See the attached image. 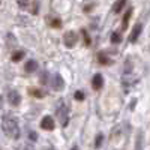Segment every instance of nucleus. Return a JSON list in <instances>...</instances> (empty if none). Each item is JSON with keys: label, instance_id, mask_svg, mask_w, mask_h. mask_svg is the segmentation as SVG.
Returning a JSON list of instances; mask_svg holds the SVG:
<instances>
[{"label": "nucleus", "instance_id": "4be33fe9", "mask_svg": "<svg viewBox=\"0 0 150 150\" xmlns=\"http://www.w3.org/2000/svg\"><path fill=\"white\" fill-rule=\"evenodd\" d=\"M81 33H83L84 39H86V45H90V38H89V35H87V32L86 30H81Z\"/></svg>", "mask_w": 150, "mask_h": 150}, {"label": "nucleus", "instance_id": "0eeeda50", "mask_svg": "<svg viewBox=\"0 0 150 150\" xmlns=\"http://www.w3.org/2000/svg\"><path fill=\"white\" fill-rule=\"evenodd\" d=\"M141 32H143V24L141 23H137L135 26L132 27V30H131V35H129V42H137L138 41V38H140V35H141Z\"/></svg>", "mask_w": 150, "mask_h": 150}, {"label": "nucleus", "instance_id": "423d86ee", "mask_svg": "<svg viewBox=\"0 0 150 150\" xmlns=\"http://www.w3.org/2000/svg\"><path fill=\"white\" fill-rule=\"evenodd\" d=\"M8 102L12 107H18L21 104V95L17 90H9L8 92Z\"/></svg>", "mask_w": 150, "mask_h": 150}, {"label": "nucleus", "instance_id": "b1692460", "mask_svg": "<svg viewBox=\"0 0 150 150\" xmlns=\"http://www.w3.org/2000/svg\"><path fill=\"white\" fill-rule=\"evenodd\" d=\"M71 150H78V147H77V146H74V147H72Z\"/></svg>", "mask_w": 150, "mask_h": 150}, {"label": "nucleus", "instance_id": "6e6552de", "mask_svg": "<svg viewBox=\"0 0 150 150\" xmlns=\"http://www.w3.org/2000/svg\"><path fill=\"white\" fill-rule=\"evenodd\" d=\"M92 87L93 90H101L104 87V77L101 74H95L93 78H92Z\"/></svg>", "mask_w": 150, "mask_h": 150}, {"label": "nucleus", "instance_id": "39448f33", "mask_svg": "<svg viewBox=\"0 0 150 150\" xmlns=\"http://www.w3.org/2000/svg\"><path fill=\"white\" fill-rule=\"evenodd\" d=\"M41 128L44 131H54L56 129V122L51 116H45L41 120Z\"/></svg>", "mask_w": 150, "mask_h": 150}, {"label": "nucleus", "instance_id": "412c9836", "mask_svg": "<svg viewBox=\"0 0 150 150\" xmlns=\"http://www.w3.org/2000/svg\"><path fill=\"white\" fill-rule=\"evenodd\" d=\"M30 3H32V2H17V5H18L21 9H26V11H29Z\"/></svg>", "mask_w": 150, "mask_h": 150}, {"label": "nucleus", "instance_id": "f3484780", "mask_svg": "<svg viewBox=\"0 0 150 150\" xmlns=\"http://www.w3.org/2000/svg\"><path fill=\"white\" fill-rule=\"evenodd\" d=\"M29 12L33 15H36L39 12V2H32L30 3V8H29Z\"/></svg>", "mask_w": 150, "mask_h": 150}, {"label": "nucleus", "instance_id": "ddd939ff", "mask_svg": "<svg viewBox=\"0 0 150 150\" xmlns=\"http://www.w3.org/2000/svg\"><path fill=\"white\" fill-rule=\"evenodd\" d=\"M110 41H111V44H114V45L120 44L122 42V35L119 32H112L111 36H110Z\"/></svg>", "mask_w": 150, "mask_h": 150}, {"label": "nucleus", "instance_id": "9d476101", "mask_svg": "<svg viewBox=\"0 0 150 150\" xmlns=\"http://www.w3.org/2000/svg\"><path fill=\"white\" fill-rule=\"evenodd\" d=\"M131 17H132V8L128 9L126 12H125V15H123V20H122V29H123V30H126V29H128Z\"/></svg>", "mask_w": 150, "mask_h": 150}, {"label": "nucleus", "instance_id": "f257e3e1", "mask_svg": "<svg viewBox=\"0 0 150 150\" xmlns=\"http://www.w3.org/2000/svg\"><path fill=\"white\" fill-rule=\"evenodd\" d=\"M2 129L5 132V135L11 140H18L21 137V131H20V126L14 117H8V116H3L2 119Z\"/></svg>", "mask_w": 150, "mask_h": 150}, {"label": "nucleus", "instance_id": "a211bd4d", "mask_svg": "<svg viewBox=\"0 0 150 150\" xmlns=\"http://www.w3.org/2000/svg\"><path fill=\"white\" fill-rule=\"evenodd\" d=\"M74 98H75V101H84V99H86V95H84V92L77 90V92H75V95H74Z\"/></svg>", "mask_w": 150, "mask_h": 150}, {"label": "nucleus", "instance_id": "4468645a", "mask_svg": "<svg viewBox=\"0 0 150 150\" xmlns=\"http://www.w3.org/2000/svg\"><path fill=\"white\" fill-rule=\"evenodd\" d=\"M125 6H126V2H123V0H120V2H114V5H112V12H114V14H119Z\"/></svg>", "mask_w": 150, "mask_h": 150}, {"label": "nucleus", "instance_id": "9b49d317", "mask_svg": "<svg viewBox=\"0 0 150 150\" xmlns=\"http://www.w3.org/2000/svg\"><path fill=\"white\" fill-rule=\"evenodd\" d=\"M29 93H30V96L38 98V99H42V98H45V95H47L44 90L38 89V87H30V89H29Z\"/></svg>", "mask_w": 150, "mask_h": 150}, {"label": "nucleus", "instance_id": "1a4fd4ad", "mask_svg": "<svg viewBox=\"0 0 150 150\" xmlns=\"http://www.w3.org/2000/svg\"><path fill=\"white\" fill-rule=\"evenodd\" d=\"M98 62H99V63H101V65H111L112 63V60L110 59V56L107 54V53H104V51H101V53H99L98 54Z\"/></svg>", "mask_w": 150, "mask_h": 150}, {"label": "nucleus", "instance_id": "dca6fc26", "mask_svg": "<svg viewBox=\"0 0 150 150\" xmlns=\"http://www.w3.org/2000/svg\"><path fill=\"white\" fill-rule=\"evenodd\" d=\"M23 57H24V51L23 50H18V51H15V53H12V62H20V60H23Z\"/></svg>", "mask_w": 150, "mask_h": 150}, {"label": "nucleus", "instance_id": "5701e85b", "mask_svg": "<svg viewBox=\"0 0 150 150\" xmlns=\"http://www.w3.org/2000/svg\"><path fill=\"white\" fill-rule=\"evenodd\" d=\"M29 138H30V141H36V140H38V134L29 131Z\"/></svg>", "mask_w": 150, "mask_h": 150}, {"label": "nucleus", "instance_id": "20e7f679", "mask_svg": "<svg viewBox=\"0 0 150 150\" xmlns=\"http://www.w3.org/2000/svg\"><path fill=\"white\" fill-rule=\"evenodd\" d=\"M51 86L53 89L57 90V92H62L65 89V81H63V77H62L60 74H53L51 77Z\"/></svg>", "mask_w": 150, "mask_h": 150}, {"label": "nucleus", "instance_id": "393cba45", "mask_svg": "<svg viewBox=\"0 0 150 150\" xmlns=\"http://www.w3.org/2000/svg\"><path fill=\"white\" fill-rule=\"evenodd\" d=\"M23 150H32V149L30 147H26V149H23Z\"/></svg>", "mask_w": 150, "mask_h": 150}, {"label": "nucleus", "instance_id": "f03ea898", "mask_svg": "<svg viewBox=\"0 0 150 150\" xmlns=\"http://www.w3.org/2000/svg\"><path fill=\"white\" fill-rule=\"evenodd\" d=\"M56 116H57V119H59V123H60L63 128H66L68 123H69V107L65 104V101H60V102L57 104Z\"/></svg>", "mask_w": 150, "mask_h": 150}, {"label": "nucleus", "instance_id": "aec40b11", "mask_svg": "<svg viewBox=\"0 0 150 150\" xmlns=\"http://www.w3.org/2000/svg\"><path fill=\"white\" fill-rule=\"evenodd\" d=\"M102 140H104V135H102V134H98V135H96V140H95V147H96V149L101 147Z\"/></svg>", "mask_w": 150, "mask_h": 150}, {"label": "nucleus", "instance_id": "2eb2a0df", "mask_svg": "<svg viewBox=\"0 0 150 150\" xmlns=\"http://www.w3.org/2000/svg\"><path fill=\"white\" fill-rule=\"evenodd\" d=\"M135 150H143V132L137 134V138H135Z\"/></svg>", "mask_w": 150, "mask_h": 150}, {"label": "nucleus", "instance_id": "f8f14e48", "mask_svg": "<svg viewBox=\"0 0 150 150\" xmlns=\"http://www.w3.org/2000/svg\"><path fill=\"white\" fill-rule=\"evenodd\" d=\"M38 69V63L35 60H27L26 62V65H24V71H26L27 74H32V72H35Z\"/></svg>", "mask_w": 150, "mask_h": 150}, {"label": "nucleus", "instance_id": "6ab92c4d", "mask_svg": "<svg viewBox=\"0 0 150 150\" xmlns=\"http://www.w3.org/2000/svg\"><path fill=\"white\" fill-rule=\"evenodd\" d=\"M51 27L60 29V27H62V20H60V18H53V20H51Z\"/></svg>", "mask_w": 150, "mask_h": 150}, {"label": "nucleus", "instance_id": "7ed1b4c3", "mask_svg": "<svg viewBox=\"0 0 150 150\" xmlns=\"http://www.w3.org/2000/svg\"><path fill=\"white\" fill-rule=\"evenodd\" d=\"M63 42H65V45H66L68 48H74L75 45H77V42H78V35H77V32H74V30L66 32V33L63 35Z\"/></svg>", "mask_w": 150, "mask_h": 150}]
</instances>
